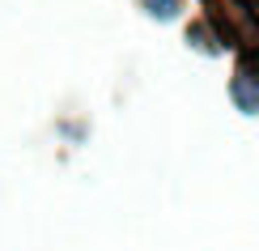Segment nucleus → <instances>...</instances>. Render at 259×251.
I'll list each match as a JSON object with an SVG mask.
<instances>
[{
	"label": "nucleus",
	"instance_id": "1",
	"mask_svg": "<svg viewBox=\"0 0 259 251\" xmlns=\"http://www.w3.org/2000/svg\"><path fill=\"white\" fill-rule=\"evenodd\" d=\"M145 5H149V13H161V17H175L179 0H145Z\"/></svg>",
	"mask_w": 259,
	"mask_h": 251
}]
</instances>
